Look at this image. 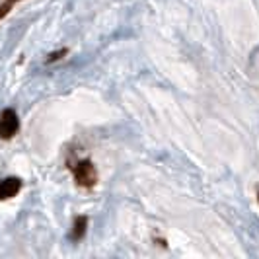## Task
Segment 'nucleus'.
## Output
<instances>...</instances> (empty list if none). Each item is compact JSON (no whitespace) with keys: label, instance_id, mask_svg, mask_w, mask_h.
I'll list each match as a JSON object with an SVG mask.
<instances>
[{"label":"nucleus","instance_id":"f03ea898","mask_svg":"<svg viewBox=\"0 0 259 259\" xmlns=\"http://www.w3.org/2000/svg\"><path fill=\"white\" fill-rule=\"evenodd\" d=\"M18 131H20L18 113L14 111L12 107L2 109V113H0V139H2V141H10Z\"/></svg>","mask_w":259,"mask_h":259},{"label":"nucleus","instance_id":"f257e3e1","mask_svg":"<svg viewBox=\"0 0 259 259\" xmlns=\"http://www.w3.org/2000/svg\"><path fill=\"white\" fill-rule=\"evenodd\" d=\"M72 176H74L78 185L86 187V189L96 187V183H98V169H96L92 160H80L72 168Z\"/></svg>","mask_w":259,"mask_h":259},{"label":"nucleus","instance_id":"0eeeda50","mask_svg":"<svg viewBox=\"0 0 259 259\" xmlns=\"http://www.w3.org/2000/svg\"><path fill=\"white\" fill-rule=\"evenodd\" d=\"M257 201H259V193H257Z\"/></svg>","mask_w":259,"mask_h":259},{"label":"nucleus","instance_id":"7ed1b4c3","mask_svg":"<svg viewBox=\"0 0 259 259\" xmlns=\"http://www.w3.org/2000/svg\"><path fill=\"white\" fill-rule=\"evenodd\" d=\"M22 189V180L20 178H6V180H0V201H6V199H12L20 193Z\"/></svg>","mask_w":259,"mask_h":259},{"label":"nucleus","instance_id":"423d86ee","mask_svg":"<svg viewBox=\"0 0 259 259\" xmlns=\"http://www.w3.org/2000/svg\"><path fill=\"white\" fill-rule=\"evenodd\" d=\"M68 55V49H59V51H55V53H51L49 57H47V65H51V63H55V61H59V59H63V57H66Z\"/></svg>","mask_w":259,"mask_h":259},{"label":"nucleus","instance_id":"39448f33","mask_svg":"<svg viewBox=\"0 0 259 259\" xmlns=\"http://www.w3.org/2000/svg\"><path fill=\"white\" fill-rule=\"evenodd\" d=\"M20 0H4L2 4H0V20H4L8 14H10V10H12L14 6L18 4Z\"/></svg>","mask_w":259,"mask_h":259},{"label":"nucleus","instance_id":"20e7f679","mask_svg":"<svg viewBox=\"0 0 259 259\" xmlns=\"http://www.w3.org/2000/svg\"><path fill=\"white\" fill-rule=\"evenodd\" d=\"M88 232V217H84V214H78L74 222H72V230H70V240L72 242H80V240H84V236Z\"/></svg>","mask_w":259,"mask_h":259}]
</instances>
